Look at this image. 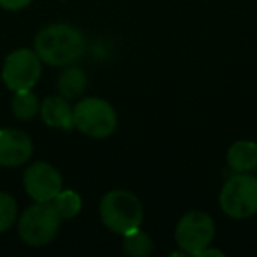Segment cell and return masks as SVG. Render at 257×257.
<instances>
[{"label":"cell","instance_id":"cell-2","mask_svg":"<svg viewBox=\"0 0 257 257\" xmlns=\"http://www.w3.org/2000/svg\"><path fill=\"white\" fill-rule=\"evenodd\" d=\"M100 220L114 234H128L143 224V204L128 190H111L99 206Z\"/></svg>","mask_w":257,"mask_h":257},{"label":"cell","instance_id":"cell-16","mask_svg":"<svg viewBox=\"0 0 257 257\" xmlns=\"http://www.w3.org/2000/svg\"><path fill=\"white\" fill-rule=\"evenodd\" d=\"M16 215H18L16 201L9 194L0 192V232L11 229L16 220Z\"/></svg>","mask_w":257,"mask_h":257},{"label":"cell","instance_id":"cell-1","mask_svg":"<svg viewBox=\"0 0 257 257\" xmlns=\"http://www.w3.org/2000/svg\"><path fill=\"white\" fill-rule=\"evenodd\" d=\"M34 51L41 62L55 67H67L85 55L86 39L81 30L69 23H53L36 36Z\"/></svg>","mask_w":257,"mask_h":257},{"label":"cell","instance_id":"cell-6","mask_svg":"<svg viewBox=\"0 0 257 257\" xmlns=\"http://www.w3.org/2000/svg\"><path fill=\"white\" fill-rule=\"evenodd\" d=\"M215 238V222L204 211H189L178 220L175 239L185 255L199 257L201 250L211 245Z\"/></svg>","mask_w":257,"mask_h":257},{"label":"cell","instance_id":"cell-18","mask_svg":"<svg viewBox=\"0 0 257 257\" xmlns=\"http://www.w3.org/2000/svg\"><path fill=\"white\" fill-rule=\"evenodd\" d=\"M208 255H217V257H224V252H220V250L217 248H210V245L206 246V248L201 250L199 257H208Z\"/></svg>","mask_w":257,"mask_h":257},{"label":"cell","instance_id":"cell-12","mask_svg":"<svg viewBox=\"0 0 257 257\" xmlns=\"http://www.w3.org/2000/svg\"><path fill=\"white\" fill-rule=\"evenodd\" d=\"M86 83H88V79H86L85 71H81L79 67L67 65V69L58 78V90H60V95L67 100L78 99L86 90Z\"/></svg>","mask_w":257,"mask_h":257},{"label":"cell","instance_id":"cell-15","mask_svg":"<svg viewBox=\"0 0 257 257\" xmlns=\"http://www.w3.org/2000/svg\"><path fill=\"white\" fill-rule=\"evenodd\" d=\"M51 204H53L55 210L58 211V215L62 218H74L81 211L83 201L81 196L78 192H74V190H60L53 197Z\"/></svg>","mask_w":257,"mask_h":257},{"label":"cell","instance_id":"cell-8","mask_svg":"<svg viewBox=\"0 0 257 257\" xmlns=\"http://www.w3.org/2000/svg\"><path fill=\"white\" fill-rule=\"evenodd\" d=\"M23 185L36 203H51L62 190V176L48 162H34L23 175Z\"/></svg>","mask_w":257,"mask_h":257},{"label":"cell","instance_id":"cell-5","mask_svg":"<svg viewBox=\"0 0 257 257\" xmlns=\"http://www.w3.org/2000/svg\"><path fill=\"white\" fill-rule=\"evenodd\" d=\"M220 208L227 217L243 220L257 213V176L236 173L220 192Z\"/></svg>","mask_w":257,"mask_h":257},{"label":"cell","instance_id":"cell-4","mask_svg":"<svg viewBox=\"0 0 257 257\" xmlns=\"http://www.w3.org/2000/svg\"><path fill=\"white\" fill-rule=\"evenodd\" d=\"M62 217L51 203H36L27 208L18 222L20 238L30 246H44L55 239Z\"/></svg>","mask_w":257,"mask_h":257},{"label":"cell","instance_id":"cell-13","mask_svg":"<svg viewBox=\"0 0 257 257\" xmlns=\"http://www.w3.org/2000/svg\"><path fill=\"white\" fill-rule=\"evenodd\" d=\"M11 107L16 118H20V120H32L41 106L36 93H32L30 90H20V92H15Z\"/></svg>","mask_w":257,"mask_h":257},{"label":"cell","instance_id":"cell-9","mask_svg":"<svg viewBox=\"0 0 257 257\" xmlns=\"http://www.w3.org/2000/svg\"><path fill=\"white\" fill-rule=\"evenodd\" d=\"M34 145L29 134L18 128H0V166L15 168L32 157Z\"/></svg>","mask_w":257,"mask_h":257},{"label":"cell","instance_id":"cell-17","mask_svg":"<svg viewBox=\"0 0 257 257\" xmlns=\"http://www.w3.org/2000/svg\"><path fill=\"white\" fill-rule=\"evenodd\" d=\"M32 0H0V8L9 9V11H18V9H23L30 4Z\"/></svg>","mask_w":257,"mask_h":257},{"label":"cell","instance_id":"cell-7","mask_svg":"<svg viewBox=\"0 0 257 257\" xmlns=\"http://www.w3.org/2000/svg\"><path fill=\"white\" fill-rule=\"evenodd\" d=\"M41 78V58L32 50H16L8 55L2 67V79L13 92L30 90Z\"/></svg>","mask_w":257,"mask_h":257},{"label":"cell","instance_id":"cell-3","mask_svg":"<svg viewBox=\"0 0 257 257\" xmlns=\"http://www.w3.org/2000/svg\"><path fill=\"white\" fill-rule=\"evenodd\" d=\"M74 127L92 138H107L116 131L118 114L107 100L99 97L83 99L72 107Z\"/></svg>","mask_w":257,"mask_h":257},{"label":"cell","instance_id":"cell-11","mask_svg":"<svg viewBox=\"0 0 257 257\" xmlns=\"http://www.w3.org/2000/svg\"><path fill=\"white\" fill-rule=\"evenodd\" d=\"M227 164L234 173H250L257 168V143L236 141L227 150Z\"/></svg>","mask_w":257,"mask_h":257},{"label":"cell","instance_id":"cell-14","mask_svg":"<svg viewBox=\"0 0 257 257\" xmlns=\"http://www.w3.org/2000/svg\"><path fill=\"white\" fill-rule=\"evenodd\" d=\"M123 252L127 255H133V257H147L152 253V239L150 236L147 234L145 231L141 229H136V231L128 232V234H123Z\"/></svg>","mask_w":257,"mask_h":257},{"label":"cell","instance_id":"cell-10","mask_svg":"<svg viewBox=\"0 0 257 257\" xmlns=\"http://www.w3.org/2000/svg\"><path fill=\"white\" fill-rule=\"evenodd\" d=\"M41 118L48 127L62 128V131H71L74 128V118H72V107L67 99L62 95L48 97L41 104Z\"/></svg>","mask_w":257,"mask_h":257}]
</instances>
